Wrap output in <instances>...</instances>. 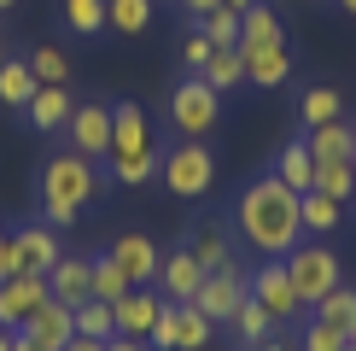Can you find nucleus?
<instances>
[{"mask_svg": "<svg viewBox=\"0 0 356 351\" xmlns=\"http://www.w3.org/2000/svg\"><path fill=\"white\" fill-rule=\"evenodd\" d=\"M158 158H164V146H158L146 111L135 106V100L111 106V153H106V176L111 182L117 187H146L158 176Z\"/></svg>", "mask_w": 356, "mask_h": 351, "instance_id": "obj_3", "label": "nucleus"}, {"mask_svg": "<svg viewBox=\"0 0 356 351\" xmlns=\"http://www.w3.org/2000/svg\"><path fill=\"white\" fill-rule=\"evenodd\" d=\"M0 234H6V223H0Z\"/></svg>", "mask_w": 356, "mask_h": 351, "instance_id": "obj_52", "label": "nucleus"}, {"mask_svg": "<svg viewBox=\"0 0 356 351\" xmlns=\"http://www.w3.org/2000/svg\"><path fill=\"white\" fill-rule=\"evenodd\" d=\"M65 351H106V345H99V340H82V334H76V340H70Z\"/></svg>", "mask_w": 356, "mask_h": 351, "instance_id": "obj_43", "label": "nucleus"}, {"mask_svg": "<svg viewBox=\"0 0 356 351\" xmlns=\"http://www.w3.org/2000/svg\"><path fill=\"white\" fill-rule=\"evenodd\" d=\"M309 316H316V322H327V328H339V334L350 340V328H356V287H345V281H339V287H333V292H327V299H321Z\"/></svg>", "mask_w": 356, "mask_h": 351, "instance_id": "obj_25", "label": "nucleus"}, {"mask_svg": "<svg viewBox=\"0 0 356 351\" xmlns=\"http://www.w3.org/2000/svg\"><path fill=\"white\" fill-rule=\"evenodd\" d=\"M106 29H117V36H146L152 29V0H106Z\"/></svg>", "mask_w": 356, "mask_h": 351, "instance_id": "obj_26", "label": "nucleus"}, {"mask_svg": "<svg viewBox=\"0 0 356 351\" xmlns=\"http://www.w3.org/2000/svg\"><path fill=\"white\" fill-rule=\"evenodd\" d=\"M18 275V246H12V228L0 234V281H12Z\"/></svg>", "mask_w": 356, "mask_h": 351, "instance_id": "obj_40", "label": "nucleus"}, {"mask_svg": "<svg viewBox=\"0 0 356 351\" xmlns=\"http://www.w3.org/2000/svg\"><path fill=\"white\" fill-rule=\"evenodd\" d=\"M129 292V275L117 270L111 258H94V299H106V304H117Z\"/></svg>", "mask_w": 356, "mask_h": 351, "instance_id": "obj_34", "label": "nucleus"}, {"mask_svg": "<svg viewBox=\"0 0 356 351\" xmlns=\"http://www.w3.org/2000/svg\"><path fill=\"white\" fill-rule=\"evenodd\" d=\"M245 351H286V345H280V340H269V345H245Z\"/></svg>", "mask_w": 356, "mask_h": 351, "instance_id": "obj_47", "label": "nucleus"}, {"mask_svg": "<svg viewBox=\"0 0 356 351\" xmlns=\"http://www.w3.org/2000/svg\"><path fill=\"white\" fill-rule=\"evenodd\" d=\"M339 12H345V18H356V0H339Z\"/></svg>", "mask_w": 356, "mask_h": 351, "instance_id": "obj_48", "label": "nucleus"}, {"mask_svg": "<svg viewBox=\"0 0 356 351\" xmlns=\"http://www.w3.org/2000/svg\"><path fill=\"white\" fill-rule=\"evenodd\" d=\"M29 70H35V82H65L70 77V58L58 47H35V53H29Z\"/></svg>", "mask_w": 356, "mask_h": 351, "instance_id": "obj_36", "label": "nucleus"}, {"mask_svg": "<svg viewBox=\"0 0 356 351\" xmlns=\"http://www.w3.org/2000/svg\"><path fill=\"white\" fill-rule=\"evenodd\" d=\"M106 351H146L140 340H123V334H117V340H106Z\"/></svg>", "mask_w": 356, "mask_h": 351, "instance_id": "obj_42", "label": "nucleus"}, {"mask_svg": "<svg viewBox=\"0 0 356 351\" xmlns=\"http://www.w3.org/2000/svg\"><path fill=\"white\" fill-rule=\"evenodd\" d=\"M269 41H286V24L257 0L251 12H240V47H269Z\"/></svg>", "mask_w": 356, "mask_h": 351, "instance_id": "obj_24", "label": "nucleus"}, {"mask_svg": "<svg viewBox=\"0 0 356 351\" xmlns=\"http://www.w3.org/2000/svg\"><path fill=\"white\" fill-rule=\"evenodd\" d=\"M222 6V0H181V12H187V18L193 24H204V18H211V12Z\"/></svg>", "mask_w": 356, "mask_h": 351, "instance_id": "obj_41", "label": "nucleus"}, {"mask_svg": "<svg viewBox=\"0 0 356 351\" xmlns=\"http://www.w3.org/2000/svg\"><path fill=\"white\" fill-rule=\"evenodd\" d=\"M245 292L251 299L263 304V311H269L275 322H304L309 311H304V299H298V287H292V275H286V263L280 258H263L257 270L245 275Z\"/></svg>", "mask_w": 356, "mask_h": 351, "instance_id": "obj_7", "label": "nucleus"}, {"mask_svg": "<svg viewBox=\"0 0 356 351\" xmlns=\"http://www.w3.org/2000/svg\"><path fill=\"white\" fill-rule=\"evenodd\" d=\"M12 351H47V345H35L29 334H18V340H12Z\"/></svg>", "mask_w": 356, "mask_h": 351, "instance_id": "obj_44", "label": "nucleus"}, {"mask_svg": "<svg viewBox=\"0 0 356 351\" xmlns=\"http://www.w3.org/2000/svg\"><path fill=\"white\" fill-rule=\"evenodd\" d=\"M199 287H204V270H199V258L187 252V246H175V252L158 263V292H164L170 304H193L199 299Z\"/></svg>", "mask_w": 356, "mask_h": 351, "instance_id": "obj_14", "label": "nucleus"}, {"mask_svg": "<svg viewBox=\"0 0 356 351\" xmlns=\"http://www.w3.org/2000/svg\"><path fill=\"white\" fill-rule=\"evenodd\" d=\"M350 345H356V328H350Z\"/></svg>", "mask_w": 356, "mask_h": 351, "instance_id": "obj_51", "label": "nucleus"}, {"mask_svg": "<svg viewBox=\"0 0 356 351\" xmlns=\"http://www.w3.org/2000/svg\"><path fill=\"white\" fill-rule=\"evenodd\" d=\"M280 263H286V275H292V287H298L304 311H316V304L339 287V252H333V246H321V240H298Z\"/></svg>", "mask_w": 356, "mask_h": 351, "instance_id": "obj_6", "label": "nucleus"}, {"mask_svg": "<svg viewBox=\"0 0 356 351\" xmlns=\"http://www.w3.org/2000/svg\"><path fill=\"white\" fill-rule=\"evenodd\" d=\"M199 29L216 41V47H240V12H228V6H216V12H211V18H204Z\"/></svg>", "mask_w": 356, "mask_h": 351, "instance_id": "obj_35", "label": "nucleus"}, {"mask_svg": "<svg viewBox=\"0 0 356 351\" xmlns=\"http://www.w3.org/2000/svg\"><path fill=\"white\" fill-rule=\"evenodd\" d=\"M164 292H152V287H129L123 299L111 304V322H117V334H123V340H140L146 345V334L158 328V316H164Z\"/></svg>", "mask_w": 356, "mask_h": 351, "instance_id": "obj_9", "label": "nucleus"}, {"mask_svg": "<svg viewBox=\"0 0 356 351\" xmlns=\"http://www.w3.org/2000/svg\"><path fill=\"white\" fill-rule=\"evenodd\" d=\"M18 334H29V340L47 345V351H65L70 340H76V311H70V304H58V299H47V304H41V311L29 316Z\"/></svg>", "mask_w": 356, "mask_h": 351, "instance_id": "obj_16", "label": "nucleus"}, {"mask_svg": "<svg viewBox=\"0 0 356 351\" xmlns=\"http://www.w3.org/2000/svg\"><path fill=\"white\" fill-rule=\"evenodd\" d=\"M222 6H228V12H251V6H257V0H222Z\"/></svg>", "mask_w": 356, "mask_h": 351, "instance_id": "obj_45", "label": "nucleus"}, {"mask_svg": "<svg viewBox=\"0 0 356 351\" xmlns=\"http://www.w3.org/2000/svg\"><path fill=\"white\" fill-rule=\"evenodd\" d=\"M12 246H18V275H53V263L65 258L58 252V234L41 223H24V228H12Z\"/></svg>", "mask_w": 356, "mask_h": 351, "instance_id": "obj_13", "label": "nucleus"}, {"mask_svg": "<svg viewBox=\"0 0 356 351\" xmlns=\"http://www.w3.org/2000/svg\"><path fill=\"white\" fill-rule=\"evenodd\" d=\"M234 223H240V240L257 258H286L292 246L304 240V217H298V187H286L280 176H251L240 187V205H234Z\"/></svg>", "mask_w": 356, "mask_h": 351, "instance_id": "obj_1", "label": "nucleus"}, {"mask_svg": "<svg viewBox=\"0 0 356 351\" xmlns=\"http://www.w3.org/2000/svg\"><path fill=\"white\" fill-rule=\"evenodd\" d=\"M216 334V322L199 311V304H181V334H175V351H204Z\"/></svg>", "mask_w": 356, "mask_h": 351, "instance_id": "obj_31", "label": "nucleus"}, {"mask_svg": "<svg viewBox=\"0 0 356 351\" xmlns=\"http://www.w3.org/2000/svg\"><path fill=\"white\" fill-rule=\"evenodd\" d=\"M175 334H181V304H164L158 328L146 334V351H175Z\"/></svg>", "mask_w": 356, "mask_h": 351, "instance_id": "obj_38", "label": "nucleus"}, {"mask_svg": "<svg viewBox=\"0 0 356 351\" xmlns=\"http://www.w3.org/2000/svg\"><path fill=\"white\" fill-rule=\"evenodd\" d=\"M47 287H53V299L58 304H88L94 299V258H58L53 263V275H47Z\"/></svg>", "mask_w": 356, "mask_h": 351, "instance_id": "obj_18", "label": "nucleus"}, {"mask_svg": "<svg viewBox=\"0 0 356 351\" xmlns=\"http://www.w3.org/2000/svg\"><path fill=\"white\" fill-rule=\"evenodd\" d=\"M350 340L339 328H327V322H316V316H304V345L298 351H345Z\"/></svg>", "mask_w": 356, "mask_h": 351, "instance_id": "obj_37", "label": "nucleus"}, {"mask_svg": "<svg viewBox=\"0 0 356 351\" xmlns=\"http://www.w3.org/2000/svg\"><path fill=\"white\" fill-rule=\"evenodd\" d=\"M345 351H356V345H345Z\"/></svg>", "mask_w": 356, "mask_h": 351, "instance_id": "obj_53", "label": "nucleus"}, {"mask_svg": "<svg viewBox=\"0 0 356 351\" xmlns=\"http://www.w3.org/2000/svg\"><path fill=\"white\" fill-rule=\"evenodd\" d=\"M35 70H29V58H6V65H0V106L6 111H24L29 100H35Z\"/></svg>", "mask_w": 356, "mask_h": 351, "instance_id": "obj_20", "label": "nucleus"}, {"mask_svg": "<svg viewBox=\"0 0 356 351\" xmlns=\"http://www.w3.org/2000/svg\"><path fill=\"white\" fill-rule=\"evenodd\" d=\"M106 194V176H99L94 158H82L76 146L53 153L41 164V223L47 228H76V217Z\"/></svg>", "mask_w": 356, "mask_h": 351, "instance_id": "obj_2", "label": "nucleus"}, {"mask_svg": "<svg viewBox=\"0 0 356 351\" xmlns=\"http://www.w3.org/2000/svg\"><path fill=\"white\" fill-rule=\"evenodd\" d=\"M245 53V82L251 88H286L292 70H298V58H292L286 41H269V47H240Z\"/></svg>", "mask_w": 356, "mask_h": 351, "instance_id": "obj_15", "label": "nucleus"}, {"mask_svg": "<svg viewBox=\"0 0 356 351\" xmlns=\"http://www.w3.org/2000/svg\"><path fill=\"white\" fill-rule=\"evenodd\" d=\"M193 304H199V311L211 316L216 328H222V322H234V311L245 304V275H240V263H228V270H211Z\"/></svg>", "mask_w": 356, "mask_h": 351, "instance_id": "obj_11", "label": "nucleus"}, {"mask_svg": "<svg viewBox=\"0 0 356 351\" xmlns=\"http://www.w3.org/2000/svg\"><path fill=\"white\" fill-rule=\"evenodd\" d=\"M47 299H53L47 275H12V281H0V328L18 334V328H24V322L35 316Z\"/></svg>", "mask_w": 356, "mask_h": 351, "instance_id": "obj_10", "label": "nucleus"}, {"mask_svg": "<svg viewBox=\"0 0 356 351\" xmlns=\"http://www.w3.org/2000/svg\"><path fill=\"white\" fill-rule=\"evenodd\" d=\"M199 77L211 82L216 94H228V88H240V82H245V53H240V47H216V53H211V65H204Z\"/></svg>", "mask_w": 356, "mask_h": 351, "instance_id": "obj_28", "label": "nucleus"}, {"mask_svg": "<svg viewBox=\"0 0 356 351\" xmlns=\"http://www.w3.org/2000/svg\"><path fill=\"white\" fill-rule=\"evenodd\" d=\"M304 146H309L316 164H327V158H350V129L345 123H321V129H309V135H304Z\"/></svg>", "mask_w": 356, "mask_h": 351, "instance_id": "obj_29", "label": "nucleus"}, {"mask_svg": "<svg viewBox=\"0 0 356 351\" xmlns=\"http://www.w3.org/2000/svg\"><path fill=\"white\" fill-rule=\"evenodd\" d=\"M65 141L76 146L82 158L106 164V153H111V106L106 100H76V111H70V123H65Z\"/></svg>", "mask_w": 356, "mask_h": 351, "instance_id": "obj_8", "label": "nucleus"}, {"mask_svg": "<svg viewBox=\"0 0 356 351\" xmlns=\"http://www.w3.org/2000/svg\"><path fill=\"white\" fill-rule=\"evenodd\" d=\"M12 340H18V334H12V328H0V351H12Z\"/></svg>", "mask_w": 356, "mask_h": 351, "instance_id": "obj_46", "label": "nucleus"}, {"mask_svg": "<svg viewBox=\"0 0 356 351\" xmlns=\"http://www.w3.org/2000/svg\"><path fill=\"white\" fill-rule=\"evenodd\" d=\"M187 252L199 258V270L211 275V270H228L234 252H228V234H222L216 223H204V228H193V240H187Z\"/></svg>", "mask_w": 356, "mask_h": 351, "instance_id": "obj_22", "label": "nucleus"}, {"mask_svg": "<svg viewBox=\"0 0 356 351\" xmlns=\"http://www.w3.org/2000/svg\"><path fill=\"white\" fill-rule=\"evenodd\" d=\"M350 164H356V129H350Z\"/></svg>", "mask_w": 356, "mask_h": 351, "instance_id": "obj_49", "label": "nucleus"}, {"mask_svg": "<svg viewBox=\"0 0 356 351\" xmlns=\"http://www.w3.org/2000/svg\"><path fill=\"white\" fill-rule=\"evenodd\" d=\"M65 29L70 36H99L106 29V0H65Z\"/></svg>", "mask_w": 356, "mask_h": 351, "instance_id": "obj_33", "label": "nucleus"}, {"mask_svg": "<svg viewBox=\"0 0 356 351\" xmlns=\"http://www.w3.org/2000/svg\"><path fill=\"white\" fill-rule=\"evenodd\" d=\"M298 217H304V234H339V223H345V199L309 187V194H298Z\"/></svg>", "mask_w": 356, "mask_h": 351, "instance_id": "obj_19", "label": "nucleus"}, {"mask_svg": "<svg viewBox=\"0 0 356 351\" xmlns=\"http://www.w3.org/2000/svg\"><path fill=\"white\" fill-rule=\"evenodd\" d=\"M211 53H216V41L204 36V29H193V36L181 41V65H187V77H199V70L211 65Z\"/></svg>", "mask_w": 356, "mask_h": 351, "instance_id": "obj_39", "label": "nucleus"}, {"mask_svg": "<svg viewBox=\"0 0 356 351\" xmlns=\"http://www.w3.org/2000/svg\"><path fill=\"white\" fill-rule=\"evenodd\" d=\"M70 111H76V100L65 94V82H41V88H35V100H29V106H24L29 129H41V135H65Z\"/></svg>", "mask_w": 356, "mask_h": 351, "instance_id": "obj_17", "label": "nucleus"}, {"mask_svg": "<svg viewBox=\"0 0 356 351\" xmlns=\"http://www.w3.org/2000/svg\"><path fill=\"white\" fill-rule=\"evenodd\" d=\"M316 187L333 199H350L356 194V164L350 158H327V164H316Z\"/></svg>", "mask_w": 356, "mask_h": 351, "instance_id": "obj_32", "label": "nucleus"}, {"mask_svg": "<svg viewBox=\"0 0 356 351\" xmlns=\"http://www.w3.org/2000/svg\"><path fill=\"white\" fill-rule=\"evenodd\" d=\"M164 117H170V129L181 141H204L216 129V117H222V94L204 77H181L170 88V100H164Z\"/></svg>", "mask_w": 356, "mask_h": 351, "instance_id": "obj_4", "label": "nucleus"}, {"mask_svg": "<svg viewBox=\"0 0 356 351\" xmlns=\"http://www.w3.org/2000/svg\"><path fill=\"white\" fill-rule=\"evenodd\" d=\"M158 182H164L175 199H204L216 187V153L204 141H175L170 153L158 158Z\"/></svg>", "mask_w": 356, "mask_h": 351, "instance_id": "obj_5", "label": "nucleus"}, {"mask_svg": "<svg viewBox=\"0 0 356 351\" xmlns=\"http://www.w3.org/2000/svg\"><path fill=\"white\" fill-rule=\"evenodd\" d=\"M76 334L82 340H117V322H111V304L106 299H88V304H76Z\"/></svg>", "mask_w": 356, "mask_h": 351, "instance_id": "obj_30", "label": "nucleus"}, {"mask_svg": "<svg viewBox=\"0 0 356 351\" xmlns=\"http://www.w3.org/2000/svg\"><path fill=\"white\" fill-rule=\"evenodd\" d=\"M106 258H111L117 270L129 275V287H146V281H158V263H164V252H158V240H152V234H117Z\"/></svg>", "mask_w": 356, "mask_h": 351, "instance_id": "obj_12", "label": "nucleus"}, {"mask_svg": "<svg viewBox=\"0 0 356 351\" xmlns=\"http://www.w3.org/2000/svg\"><path fill=\"white\" fill-rule=\"evenodd\" d=\"M228 328L240 334L245 345H269L280 322H275V316H269V311H263V304H257V299H251V292H245V304H240V311H234V322H228Z\"/></svg>", "mask_w": 356, "mask_h": 351, "instance_id": "obj_23", "label": "nucleus"}, {"mask_svg": "<svg viewBox=\"0 0 356 351\" xmlns=\"http://www.w3.org/2000/svg\"><path fill=\"white\" fill-rule=\"evenodd\" d=\"M275 176L286 187H298V194H309V187H316V158H309V146L304 141H286L280 158H275Z\"/></svg>", "mask_w": 356, "mask_h": 351, "instance_id": "obj_21", "label": "nucleus"}, {"mask_svg": "<svg viewBox=\"0 0 356 351\" xmlns=\"http://www.w3.org/2000/svg\"><path fill=\"white\" fill-rule=\"evenodd\" d=\"M12 6H18V0H0V12H12Z\"/></svg>", "mask_w": 356, "mask_h": 351, "instance_id": "obj_50", "label": "nucleus"}, {"mask_svg": "<svg viewBox=\"0 0 356 351\" xmlns=\"http://www.w3.org/2000/svg\"><path fill=\"white\" fill-rule=\"evenodd\" d=\"M304 129H321V123H339V111H345V94L327 82H316V88H304Z\"/></svg>", "mask_w": 356, "mask_h": 351, "instance_id": "obj_27", "label": "nucleus"}]
</instances>
